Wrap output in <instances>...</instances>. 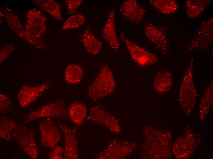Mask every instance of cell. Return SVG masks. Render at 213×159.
<instances>
[{
	"label": "cell",
	"instance_id": "10",
	"mask_svg": "<svg viewBox=\"0 0 213 159\" xmlns=\"http://www.w3.org/2000/svg\"><path fill=\"white\" fill-rule=\"evenodd\" d=\"M48 83L38 86H24L17 94V99L20 107L24 108L34 102L44 93L49 87Z\"/></svg>",
	"mask_w": 213,
	"mask_h": 159
},
{
	"label": "cell",
	"instance_id": "30",
	"mask_svg": "<svg viewBox=\"0 0 213 159\" xmlns=\"http://www.w3.org/2000/svg\"><path fill=\"white\" fill-rule=\"evenodd\" d=\"M52 150L50 153L49 158L50 159H61L64 156V149L61 146H55Z\"/></svg>",
	"mask_w": 213,
	"mask_h": 159
},
{
	"label": "cell",
	"instance_id": "28",
	"mask_svg": "<svg viewBox=\"0 0 213 159\" xmlns=\"http://www.w3.org/2000/svg\"><path fill=\"white\" fill-rule=\"evenodd\" d=\"M14 48V46L12 43L7 44L0 48V63L10 55Z\"/></svg>",
	"mask_w": 213,
	"mask_h": 159
},
{
	"label": "cell",
	"instance_id": "11",
	"mask_svg": "<svg viewBox=\"0 0 213 159\" xmlns=\"http://www.w3.org/2000/svg\"><path fill=\"white\" fill-rule=\"evenodd\" d=\"M58 124L64 136V157L67 159H78V148L75 129L60 122Z\"/></svg>",
	"mask_w": 213,
	"mask_h": 159
},
{
	"label": "cell",
	"instance_id": "17",
	"mask_svg": "<svg viewBox=\"0 0 213 159\" xmlns=\"http://www.w3.org/2000/svg\"><path fill=\"white\" fill-rule=\"evenodd\" d=\"M211 2L208 0L185 1L184 6L187 16L191 18L198 17L209 7Z\"/></svg>",
	"mask_w": 213,
	"mask_h": 159
},
{
	"label": "cell",
	"instance_id": "21",
	"mask_svg": "<svg viewBox=\"0 0 213 159\" xmlns=\"http://www.w3.org/2000/svg\"><path fill=\"white\" fill-rule=\"evenodd\" d=\"M32 2L38 8L47 12L57 20H62L60 6L56 1L53 0H36L33 1Z\"/></svg>",
	"mask_w": 213,
	"mask_h": 159
},
{
	"label": "cell",
	"instance_id": "2",
	"mask_svg": "<svg viewBox=\"0 0 213 159\" xmlns=\"http://www.w3.org/2000/svg\"><path fill=\"white\" fill-rule=\"evenodd\" d=\"M194 59L192 58L181 82L179 92V100L183 112L189 115L196 105L197 93L194 82L193 69Z\"/></svg>",
	"mask_w": 213,
	"mask_h": 159
},
{
	"label": "cell",
	"instance_id": "9",
	"mask_svg": "<svg viewBox=\"0 0 213 159\" xmlns=\"http://www.w3.org/2000/svg\"><path fill=\"white\" fill-rule=\"evenodd\" d=\"M27 23L25 26V30L32 38L37 39L43 35L46 30L45 23L47 18L42 15L39 10L33 8L27 14Z\"/></svg>",
	"mask_w": 213,
	"mask_h": 159
},
{
	"label": "cell",
	"instance_id": "15",
	"mask_svg": "<svg viewBox=\"0 0 213 159\" xmlns=\"http://www.w3.org/2000/svg\"><path fill=\"white\" fill-rule=\"evenodd\" d=\"M195 142L192 135L187 136V132L180 138L174 146V154L178 158H187L192 153Z\"/></svg>",
	"mask_w": 213,
	"mask_h": 159
},
{
	"label": "cell",
	"instance_id": "24",
	"mask_svg": "<svg viewBox=\"0 0 213 159\" xmlns=\"http://www.w3.org/2000/svg\"><path fill=\"white\" fill-rule=\"evenodd\" d=\"M149 2L158 11L164 14L173 13L178 8V3L174 0H151Z\"/></svg>",
	"mask_w": 213,
	"mask_h": 159
},
{
	"label": "cell",
	"instance_id": "23",
	"mask_svg": "<svg viewBox=\"0 0 213 159\" xmlns=\"http://www.w3.org/2000/svg\"><path fill=\"white\" fill-rule=\"evenodd\" d=\"M213 105V80L207 86L200 104L199 112L200 119L204 117L211 109Z\"/></svg>",
	"mask_w": 213,
	"mask_h": 159
},
{
	"label": "cell",
	"instance_id": "27",
	"mask_svg": "<svg viewBox=\"0 0 213 159\" xmlns=\"http://www.w3.org/2000/svg\"><path fill=\"white\" fill-rule=\"evenodd\" d=\"M83 2L82 0H65L68 12L70 14L75 13Z\"/></svg>",
	"mask_w": 213,
	"mask_h": 159
},
{
	"label": "cell",
	"instance_id": "6",
	"mask_svg": "<svg viewBox=\"0 0 213 159\" xmlns=\"http://www.w3.org/2000/svg\"><path fill=\"white\" fill-rule=\"evenodd\" d=\"M49 119L40 122L39 128L42 146L52 149L60 140L62 132L59 127Z\"/></svg>",
	"mask_w": 213,
	"mask_h": 159
},
{
	"label": "cell",
	"instance_id": "20",
	"mask_svg": "<svg viewBox=\"0 0 213 159\" xmlns=\"http://www.w3.org/2000/svg\"><path fill=\"white\" fill-rule=\"evenodd\" d=\"M113 118L109 113L100 106H95L92 107L90 110L87 119L94 123L103 122L110 128L113 126L112 123Z\"/></svg>",
	"mask_w": 213,
	"mask_h": 159
},
{
	"label": "cell",
	"instance_id": "26",
	"mask_svg": "<svg viewBox=\"0 0 213 159\" xmlns=\"http://www.w3.org/2000/svg\"><path fill=\"white\" fill-rule=\"evenodd\" d=\"M85 18L81 14H77L70 17L63 24L62 29L68 30L77 28L83 25Z\"/></svg>",
	"mask_w": 213,
	"mask_h": 159
},
{
	"label": "cell",
	"instance_id": "8",
	"mask_svg": "<svg viewBox=\"0 0 213 159\" xmlns=\"http://www.w3.org/2000/svg\"><path fill=\"white\" fill-rule=\"evenodd\" d=\"M213 41V17L202 23L196 36L187 46L189 50L203 49Z\"/></svg>",
	"mask_w": 213,
	"mask_h": 159
},
{
	"label": "cell",
	"instance_id": "7",
	"mask_svg": "<svg viewBox=\"0 0 213 159\" xmlns=\"http://www.w3.org/2000/svg\"><path fill=\"white\" fill-rule=\"evenodd\" d=\"M66 112L64 103L61 101L56 102L45 105L30 112L25 119L24 123L42 118H62L65 116Z\"/></svg>",
	"mask_w": 213,
	"mask_h": 159
},
{
	"label": "cell",
	"instance_id": "22",
	"mask_svg": "<svg viewBox=\"0 0 213 159\" xmlns=\"http://www.w3.org/2000/svg\"><path fill=\"white\" fill-rule=\"evenodd\" d=\"M83 76V69L81 67L77 64H70L65 69V79L70 84H75L79 83L82 79Z\"/></svg>",
	"mask_w": 213,
	"mask_h": 159
},
{
	"label": "cell",
	"instance_id": "1",
	"mask_svg": "<svg viewBox=\"0 0 213 159\" xmlns=\"http://www.w3.org/2000/svg\"><path fill=\"white\" fill-rule=\"evenodd\" d=\"M116 83L108 66L103 65L88 88V95L93 101L106 97L115 89Z\"/></svg>",
	"mask_w": 213,
	"mask_h": 159
},
{
	"label": "cell",
	"instance_id": "5",
	"mask_svg": "<svg viewBox=\"0 0 213 159\" xmlns=\"http://www.w3.org/2000/svg\"><path fill=\"white\" fill-rule=\"evenodd\" d=\"M120 38L132 59L140 66H148L157 62V58L155 55L131 41L123 32L121 33Z\"/></svg>",
	"mask_w": 213,
	"mask_h": 159
},
{
	"label": "cell",
	"instance_id": "13",
	"mask_svg": "<svg viewBox=\"0 0 213 159\" xmlns=\"http://www.w3.org/2000/svg\"><path fill=\"white\" fill-rule=\"evenodd\" d=\"M116 7L110 11L102 32V36L113 50H117L119 48V43L117 36L115 19Z\"/></svg>",
	"mask_w": 213,
	"mask_h": 159
},
{
	"label": "cell",
	"instance_id": "3",
	"mask_svg": "<svg viewBox=\"0 0 213 159\" xmlns=\"http://www.w3.org/2000/svg\"><path fill=\"white\" fill-rule=\"evenodd\" d=\"M35 133L32 130L19 125L13 131L12 136L19 146L31 159L37 157L38 150L35 141Z\"/></svg>",
	"mask_w": 213,
	"mask_h": 159
},
{
	"label": "cell",
	"instance_id": "29",
	"mask_svg": "<svg viewBox=\"0 0 213 159\" xmlns=\"http://www.w3.org/2000/svg\"><path fill=\"white\" fill-rule=\"evenodd\" d=\"M0 113H6L10 108V101L6 95L0 94Z\"/></svg>",
	"mask_w": 213,
	"mask_h": 159
},
{
	"label": "cell",
	"instance_id": "14",
	"mask_svg": "<svg viewBox=\"0 0 213 159\" xmlns=\"http://www.w3.org/2000/svg\"><path fill=\"white\" fill-rule=\"evenodd\" d=\"M144 31L148 38L159 49L165 53L168 52L169 45L167 39L158 27L149 24L146 25Z\"/></svg>",
	"mask_w": 213,
	"mask_h": 159
},
{
	"label": "cell",
	"instance_id": "16",
	"mask_svg": "<svg viewBox=\"0 0 213 159\" xmlns=\"http://www.w3.org/2000/svg\"><path fill=\"white\" fill-rule=\"evenodd\" d=\"M86 50L92 54H97L101 51L102 43L93 34L89 28L86 29L81 34L79 39Z\"/></svg>",
	"mask_w": 213,
	"mask_h": 159
},
{
	"label": "cell",
	"instance_id": "4",
	"mask_svg": "<svg viewBox=\"0 0 213 159\" xmlns=\"http://www.w3.org/2000/svg\"><path fill=\"white\" fill-rule=\"evenodd\" d=\"M1 13L5 18L8 27L18 35L37 48H46V45L41 41L34 39L28 35L19 19L9 8H4L2 10Z\"/></svg>",
	"mask_w": 213,
	"mask_h": 159
},
{
	"label": "cell",
	"instance_id": "19",
	"mask_svg": "<svg viewBox=\"0 0 213 159\" xmlns=\"http://www.w3.org/2000/svg\"><path fill=\"white\" fill-rule=\"evenodd\" d=\"M172 80V75L170 72H158L154 78L153 85L157 92L160 93H165L171 88Z\"/></svg>",
	"mask_w": 213,
	"mask_h": 159
},
{
	"label": "cell",
	"instance_id": "25",
	"mask_svg": "<svg viewBox=\"0 0 213 159\" xmlns=\"http://www.w3.org/2000/svg\"><path fill=\"white\" fill-rule=\"evenodd\" d=\"M19 126L8 117H0V137L6 142L11 140L13 131Z\"/></svg>",
	"mask_w": 213,
	"mask_h": 159
},
{
	"label": "cell",
	"instance_id": "18",
	"mask_svg": "<svg viewBox=\"0 0 213 159\" xmlns=\"http://www.w3.org/2000/svg\"><path fill=\"white\" fill-rule=\"evenodd\" d=\"M88 111L86 106L79 102L72 103L68 109L69 116L71 121L75 125H81L87 116Z\"/></svg>",
	"mask_w": 213,
	"mask_h": 159
},
{
	"label": "cell",
	"instance_id": "12",
	"mask_svg": "<svg viewBox=\"0 0 213 159\" xmlns=\"http://www.w3.org/2000/svg\"><path fill=\"white\" fill-rule=\"evenodd\" d=\"M121 14L134 24L140 23L144 19L146 10L135 0H128L123 3L120 8Z\"/></svg>",
	"mask_w": 213,
	"mask_h": 159
}]
</instances>
